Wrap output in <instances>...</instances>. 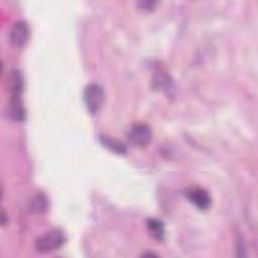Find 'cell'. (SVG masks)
I'll return each instance as SVG.
<instances>
[{
    "label": "cell",
    "instance_id": "obj_1",
    "mask_svg": "<svg viewBox=\"0 0 258 258\" xmlns=\"http://www.w3.org/2000/svg\"><path fill=\"white\" fill-rule=\"evenodd\" d=\"M64 242V233L59 229H54L46 232L45 234L37 238L34 246L38 253L47 254L61 248Z\"/></svg>",
    "mask_w": 258,
    "mask_h": 258
},
{
    "label": "cell",
    "instance_id": "obj_2",
    "mask_svg": "<svg viewBox=\"0 0 258 258\" xmlns=\"http://www.w3.org/2000/svg\"><path fill=\"white\" fill-rule=\"evenodd\" d=\"M83 98L88 112L92 115H95L101 110L104 104V90L99 84L91 83L88 86H86Z\"/></svg>",
    "mask_w": 258,
    "mask_h": 258
},
{
    "label": "cell",
    "instance_id": "obj_3",
    "mask_svg": "<svg viewBox=\"0 0 258 258\" xmlns=\"http://www.w3.org/2000/svg\"><path fill=\"white\" fill-rule=\"evenodd\" d=\"M151 129L143 123L132 125L128 131V139L130 143L137 147H144L151 141Z\"/></svg>",
    "mask_w": 258,
    "mask_h": 258
},
{
    "label": "cell",
    "instance_id": "obj_4",
    "mask_svg": "<svg viewBox=\"0 0 258 258\" xmlns=\"http://www.w3.org/2000/svg\"><path fill=\"white\" fill-rule=\"evenodd\" d=\"M30 36L29 25L24 20H17L12 25L9 31V40L10 42L17 47L25 45Z\"/></svg>",
    "mask_w": 258,
    "mask_h": 258
},
{
    "label": "cell",
    "instance_id": "obj_5",
    "mask_svg": "<svg viewBox=\"0 0 258 258\" xmlns=\"http://www.w3.org/2000/svg\"><path fill=\"white\" fill-rule=\"evenodd\" d=\"M186 197L191 204H194L199 210L206 211L211 206V197L207 190L200 187L190 188L186 191Z\"/></svg>",
    "mask_w": 258,
    "mask_h": 258
},
{
    "label": "cell",
    "instance_id": "obj_6",
    "mask_svg": "<svg viewBox=\"0 0 258 258\" xmlns=\"http://www.w3.org/2000/svg\"><path fill=\"white\" fill-rule=\"evenodd\" d=\"M7 85L11 100H20L23 91V77L19 70L10 71L7 78Z\"/></svg>",
    "mask_w": 258,
    "mask_h": 258
},
{
    "label": "cell",
    "instance_id": "obj_7",
    "mask_svg": "<svg viewBox=\"0 0 258 258\" xmlns=\"http://www.w3.org/2000/svg\"><path fill=\"white\" fill-rule=\"evenodd\" d=\"M29 209L32 213H35V214L45 213L48 209L47 198L41 192L34 195L29 202Z\"/></svg>",
    "mask_w": 258,
    "mask_h": 258
},
{
    "label": "cell",
    "instance_id": "obj_8",
    "mask_svg": "<svg viewBox=\"0 0 258 258\" xmlns=\"http://www.w3.org/2000/svg\"><path fill=\"white\" fill-rule=\"evenodd\" d=\"M100 141L105 147L109 148L110 150H112V151H114L118 154H124L127 151L126 146H125L124 143H122V142H120V141H118V140H116V139H114L110 136L101 135L100 136Z\"/></svg>",
    "mask_w": 258,
    "mask_h": 258
},
{
    "label": "cell",
    "instance_id": "obj_9",
    "mask_svg": "<svg viewBox=\"0 0 258 258\" xmlns=\"http://www.w3.org/2000/svg\"><path fill=\"white\" fill-rule=\"evenodd\" d=\"M147 228L151 233L152 237L158 241H162L164 238V227L162 222L157 219H148L147 220Z\"/></svg>",
    "mask_w": 258,
    "mask_h": 258
}]
</instances>
